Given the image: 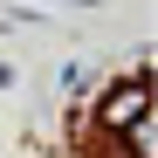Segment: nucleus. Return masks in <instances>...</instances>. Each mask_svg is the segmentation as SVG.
<instances>
[{"label": "nucleus", "instance_id": "f257e3e1", "mask_svg": "<svg viewBox=\"0 0 158 158\" xmlns=\"http://www.w3.org/2000/svg\"><path fill=\"white\" fill-rule=\"evenodd\" d=\"M103 117H110V124H138V117H144V76L103 96Z\"/></svg>", "mask_w": 158, "mask_h": 158}]
</instances>
